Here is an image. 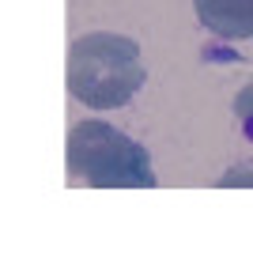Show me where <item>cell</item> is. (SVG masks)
Wrapping results in <instances>:
<instances>
[{"mask_svg":"<svg viewBox=\"0 0 253 257\" xmlns=\"http://www.w3.org/2000/svg\"><path fill=\"white\" fill-rule=\"evenodd\" d=\"M148 83L140 46L125 34L91 31L68 49V91L87 110H121Z\"/></svg>","mask_w":253,"mask_h":257,"instance_id":"6da1fadb","label":"cell"},{"mask_svg":"<svg viewBox=\"0 0 253 257\" xmlns=\"http://www.w3.org/2000/svg\"><path fill=\"white\" fill-rule=\"evenodd\" d=\"M64 159L72 182L91 189H155L159 182L148 148L98 117L72 125Z\"/></svg>","mask_w":253,"mask_h":257,"instance_id":"7a4b0ae2","label":"cell"},{"mask_svg":"<svg viewBox=\"0 0 253 257\" xmlns=\"http://www.w3.org/2000/svg\"><path fill=\"white\" fill-rule=\"evenodd\" d=\"M197 23L223 42L253 38V0H193Z\"/></svg>","mask_w":253,"mask_h":257,"instance_id":"3957f363","label":"cell"},{"mask_svg":"<svg viewBox=\"0 0 253 257\" xmlns=\"http://www.w3.org/2000/svg\"><path fill=\"white\" fill-rule=\"evenodd\" d=\"M234 117H238V125H242V137L253 140V83L234 95Z\"/></svg>","mask_w":253,"mask_h":257,"instance_id":"277c9868","label":"cell"},{"mask_svg":"<svg viewBox=\"0 0 253 257\" xmlns=\"http://www.w3.org/2000/svg\"><path fill=\"white\" fill-rule=\"evenodd\" d=\"M219 185H253V163H242V167H230L227 174L219 178Z\"/></svg>","mask_w":253,"mask_h":257,"instance_id":"5b68a950","label":"cell"}]
</instances>
